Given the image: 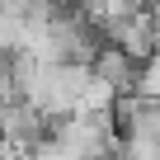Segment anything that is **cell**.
<instances>
[{
  "instance_id": "6da1fadb",
  "label": "cell",
  "mask_w": 160,
  "mask_h": 160,
  "mask_svg": "<svg viewBox=\"0 0 160 160\" xmlns=\"http://www.w3.org/2000/svg\"><path fill=\"white\" fill-rule=\"evenodd\" d=\"M104 38L113 47H122L137 66L155 61V42H160V19L155 14H122L113 24H104Z\"/></svg>"
},
{
  "instance_id": "7a4b0ae2",
  "label": "cell",
  "mask_w": 160,
  "mask_h": 160,
  "mask_svg": "<svg viewBox=\"0 0 160 160\" xmlns=\"http://www.w3.org/2000/svg\"><path fill=\"white\" fill-rule=\"evenodd\" d=\"M94 75H99V80H108V85L127 99V94L137 90V80H141V66H137L122 47H113V42H108V47L94 57Z\"/></svg>"
},
{
  "instance_id": "3957f363",
  "label": "cell",
  "mask_w": 160,
  "mask_h": 160,
  "mask_svg": "<svg viewBox=\"0 0 160 160\" xmlns=\"http://www.w3.org/2000/svg\"><path fill=\"white\" fill-rule=\"evenodd\" d=\"M155 61H160V42H155Z\"/></svg>"
}]
</instances>
